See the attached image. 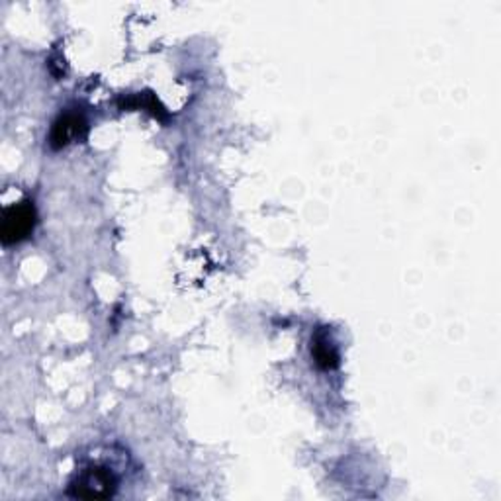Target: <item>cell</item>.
I'll return each instance as SVG.
<instances>
[{
  "mask_svg": "<svg viewBox=\"0 0 501 501\" xmlns=\"http://www.w3.org/2000/svg\"><path fill=\"white\" fill-rule=\"evenodd\" d=\"M118 487V478L108 466H88L77 474L69 486V496L78 499H107Z\"/></svg>",
  "mask_w": 501,
  "mask_h": 501,
  "instance_id": "1",
  "label": "cell"
},
{
  "mask_svg": "<svg viewBox=\"0 0 501 501\" xmlns=\"http://www.w3.org/2000/svg\"><path fill=\"white\" fill-rule=\"evenodd\" d=\"M36 228V208L34 202L24 200L12 204L5 210L0 221V240L5 245H15L24 241Z\"/></svg>",
  "mask_w": 501,
  "mask_h": 501,
  "instance_id": "2",
  "label": "cell"
},
{
  "mask_svg": "<svg viewBox=\"0 0 501 501\" xmlns=\"http://www.w3.org/2000/svg\"><path fill=\"white\" fill-rule=\"evenodd\" d=\"M88 134V124L83 114L78 112H65L61 114L49 134V145L54 149H61L65 145H69L73 139L81 141Z\"/></svg>",
  "mask_w": 501,
  "mask_h": 501,
  "instance_id": "3",
  "label": "cell"
},
{
  "mask_svg": "<svg viewBox=\"0 0 501 501\" xmlns=\"http://www.w3.org/2000/svg\"><path fill=\"white\" fill-rule=\"evenodd\" d=\"M312 357L322 371H335L341 364V357L335 341L329 335L327 329H320L312 339Z\"/></svg>",
  "mask_w": 501,
  "mask_h": 501,
  "instance_id": "4",
  "label": "cell"
},
{
  "mask_svg": "<svg viewBox=\"0 0 501 501\" xmlns=\"http://www.w3.org/2000/svg\"><path fill=\"white\" fill-rule=\"evenodd\" d=\"M122 110H131V108H143L149 110L153 118H157L159 122H167L169 120V112L165 110L163 104L157 100V97L153 92H138V95H129V97H122L118 100Z\"/></svg>",
  "mask_w": 501,
  "mask_h": 501,
  "instance_id": "5",
  "label": "cell"
}]
</instances>
